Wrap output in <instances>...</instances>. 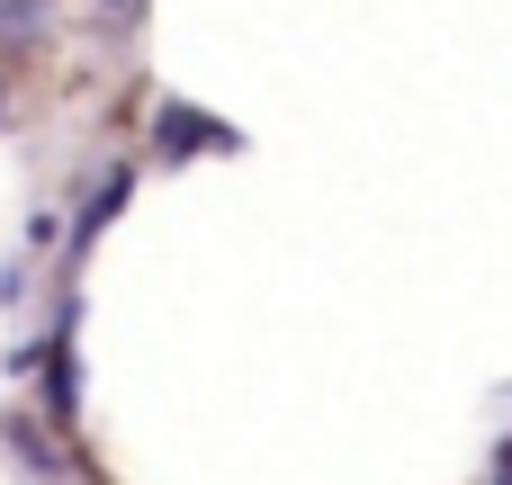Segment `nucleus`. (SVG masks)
<instances>
[{
  "label": "nucleus",
  "mask_w": 512,
  "mask_h": 485,
  "mask_svg": "<svg viewBox=\"0 0 512 485\" xmlns=\"http://www.w3.org/2000/svg\"><path fill=\"white\" fill-rule=\"evenodd\" d=\"M153 144L180 162V153H234L243 135H234L225 117H198V108H162V117H153Z\"/></svg>",
  "instance_id": "obj_1"
},
{
  "label": "nucleus",
  "mask_w": 512,
  "mask_h": 485,
  "mask_svg": "<svg viewBox=\"0 0 512 485\" xmlns=\"http://www.w3.org/2000/svg\"><path fill=\"white\" fill-rule=\"evenodd\" d=\"M126 189H135V171H108V180L90 189V207H81V234H99V225H108V216L126 207Z\"/></svg>",
  "instance_id": "obj_2"
},
{
  "label": "nucleus",
  "mask_w": 512,
  "mask_h": 485,
  "mask_svg": "<svg viewBox=\"0 0 512 485\" xmlns=\"http://www.w3.org/2000/svg\"><path fill=\"white\" fill-rule=\"evenodd\" d=\"M36 9H45V0H0V36H9V27H36Z\"/></svg>",
  "instance_id": "obj_3"
},
{
  "label": "nucleus",
  "mask_w": 512,
  "mask_h": 485,
  "mask_svg": "<svg viewBox=\"0 0 512 485\" xmlns=\"http://www.w3.org/2000/svg\"><path fill=\"white\" fill-rule=\"evenodd\" d=\"M495 485H512V450H504V468H495Z\"/></svg>",
  "instance_id": "obj_4"
},
{
  "label": "nucleus",
  "mask_w": 512,
  "mask_h": 485,
  "mask_svg": "<svg viewBox=\"0 0 512 485\" xmlns=\"http://www.w3.org/2000/svg\"><path fill=\"white\" fill-rule=\"evenodd\" d=\"M108 9H135V0H108Z\"/></svg>",
  "instance_id": "obj_5"
}]
</instances>
